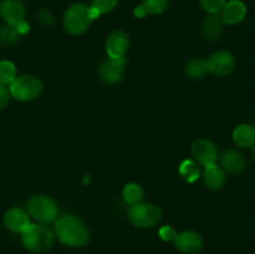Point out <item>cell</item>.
<instances>
[{
  "label": "cell",
  "mask_w": 255,
  "mask_h": 254,
  "mask_svg": "<svg viewBox=\"0 0 255 254\" xmlns=\"http://www.w3.org/2000/svg\"><path fill=\"white\" fill-rule=\"evenodd\" d=\"M129 222L139 228H152L159 223L162 218L161 209L151 203L131 204L127 212Z\"/></svg>",
  "instance_id": "5"
},
{
  "label": "cell",
  "mask_w": 255,
  "mask_h": 254,
  "mask_svg": "<svg viewBox=\"0 0 255 254\" xmlns=\"http://www.w3.org/2000/svg\"><path fill=\"white\" fill-rule=\"evenodd\" d=\"M129 47L128 35L121 30H115L106 40V52L111 59H124Z\"/></svg>",
  "instance_id": "10"
},
{
  "label": "cell",
  "mask_w": 255,
  "mask_h": 254,
  "mask_svg": "<svg viewBox=\"0 0 255 254\" xmlns=\"http://www.w3.org/2000/svg\"><path fill=\"white\" fill-rule=\"evenodd\" d=\"M199 173L201 172H199L198 164L194 161H192V159H186V161H183L179 164V174L188 183L196 182L199 178Z\"/></svg>",
  "instance_id": "21"
},
{
  "label": "cell",
  "mask_w": 255,
  "mask_h": 254,
  "mask_svg": "<svg viewBox=\"0 0 255 254\" xmlns=\"http://www.w3.org/2000/svg\"><path fill=\"white\" fill-rule=\"evenodd\" d=\"M221 163L224 171L228 173L239 174L246 169L247 158L238 149L228 148L222 153Z\"/></svg>",
  "instance_id": "13"
},
{
  "label": "cell",
  "mask_w": 255,
  "mask_h": 254,
  "mask_svg": "<svg viewBox=\"0 0 255 254\" xmlns=\"http://www.w3.org/2000/svg\"><path fill=\"white\" fill-rule=\"evenodd\" d=\"M233 139L239 147H252L255 143V127L242 124L233 131Z\"/></svg>",
  "instance_id": "19"
},
{
  "label": "cell",
  "mask_w": 255,
  "mask_h": 254,
  "mask_svg": "<svg viewBox=\"0 0 255 254\" xmlns=\"http://www.w3.org/2000/svg\"><path fill=\"white\" fill-rule=\"evenodd\" d=\"M208 69L217 76H228L236 66L234 56L228 51H217L208 59Z\"/></svg>",
  "instance_id": "8"
},
{
  "label": "cell",
  "mask_w": 255,
  "mask_h": 254,
  "mask_svg": "<svg viewBox=\"0 0 255 254\" xmlns=\"http://www.w3.org/2000/svg\"><path fill=\"white\" fill-rule=\"evenodd\" d=\"M192 154L199 164L204 167L216 163L218 158V149L216 144L206 138H199L192 144Z\"/></svg>",
  "instance_id": "7"
},
{
  "label": "cell",
  "mask_w": 255,
  "mask_h": 254,
  "mask_svg": "<svg viewBox=\"0 0 255 254\" xmlns=\"http://www.w3.org/2000/svg\"><path fill=\"white\" fill-rule=\"evenodd\" d=\"M0 16L6 25L16 26L25 17V5L21 0H2L0 2Z\"/></svg>",
  "instance_id": "9"
},
{
  "label": "cell",
  "mask_w": 255,
  "mask_h": 254,
  "mask_svg": "<svg viewBox=\"0 0 255 254\" xmlns=\"http://www.w3.org/2000/svg\"><path fill=\"white\" fill-rule=\"evenodd\" d=\"M10 97H11V95H10L9 89L4 85H0V110L7 106V104L10 102Z\"/></svg>",
  "instance_id": "28"
},
{
  "label": "cell",
  "mask_w": 255,
  "mask_h": 254,
  "mask_svg": "<svg viewBox=\"0 0 255 254\" xmlns=\"http://www.w3.org/2000/svg\"><path fill=\"white\" fill-rule=\"evenodd\" d=\"M125 57L124 59H107L102 62L100 67V75L106 84L114 85L121 81L125 72Z\"/></svg>",
  "instance_id": "12"
},
{
  "label": "cell",
  "mask_w": 255,
  "mask_h": 254,
  "mask_svg": "<svg viewBox=\"0 0 255 254\" xmlns=\"http://www.w3.org/2000/svg\"><path fill=\"white\" fill-rule=\"evenodd\" d=\"M224 22L223 17L219 14H209L208 16L204 17L203 22H202V34L204 37L208 40H218L222 36L224 31Z\"/></svg>",
  "instance_id": "16"
},
{
  "label": "cell",
  "mask_w": 255,
  "mask_h": 254,
  "mask_svg": "<svg viewBox=\"0 0 255 254\" xmlns=\"http://www.w3.org/2000/svg\"><path fill=\"white\" fill-rule=\"evenodd\" d=\"M169 0H143L141 5L134 7L133 14L137 17H144L146 15H159L167 10Z\"/></svg>",
  "instance_id": "17"
},
{
  "label": "cell",
  "mask_w": 255,
  "mask_h": 254,
  "mask_svg": "<svg viewBox=\"0 0 255 254\" xmlns=\"http://www.w3.org/2000/svg\"><path fill=\"white\" fill-rule=\"evenodd\" d=\"M92 19L90 17V6L82 4V2H75L70 5L65 10L64 17H62V25L65 31L70 35H81L91 25Z\"/></svg>",
  "instance_id": "3"
},
{
  "label": "cell",
  "mask_w": 255,
  "mask_h": 254,
  "mask_svg": "<svg viewBox=\"0 0 255 254\" xmlns=\"http://www.w3.org/2000/svg\"><path fill=\"white\" fill-rule=\"evenodd\" d=\"M209 72L208 62L201 57H193L186 64V74L191 79H202Z\"/></svg>",
  "instance_id": "20"
},
{
  "label": "cell",
  "mask_w": 255,
  "mask_h": 254,
  "mask_svg": "<svg viewBox=\"0 0 255 254\" xmlns=\"http://www.w3.org/2000/svg\"><path fill=\"white\" fill-rule=\"evenodd\" d=\"M252 153H253V158L255 161V143L253 144V146H252Z\"/></svg>",
  "instance_id": "31"
},
{
  "label": "cell",
  "mask_w": 255,
  "mask_h": 254,
  "mask_svg": "<svg viewBox=\"0 0 255 254\" xmlns=\"http://www.w3.org/2000/svg\"><path fill=\"white\" fill-rule=\"evenodd\" d=\"M176 234L177 232L169 226L162 227V228L159 229V237H161L163 241H172V239H174Z\"/></svg>",
  "instance_id": "29"
},
{
  "label": "cell",
  "mask_w": 255,
  "mask_h": 254,
  "mask_svg": "<svg viewBox=\"0 0 255 254\" xmlns=\"http://www.w3.org/2000/svg\"><path fill=\"white\" fill-rule=\"evenodd\" d=\"M4 224L15 233H22L30 226L29 213L20 207H12L4 214Z\"/></svg>",
  "instance_id": "14"
},
{
  "label": "cell",
  "mask_w": 255,
  "mask_h": 254,
  "mask_svg": "<svg viewBox=\"0 0 255 254\" xmlns=\"http://www.w3.org/2000/svg\"><path fill=\"white\" fill-rule=\"evenodd\" d=\"M174 246L179 252L186 254L198 253L203 247V238L199 233L193 231H184L177 233L174 237Z\"/></svg>",
  "instance_id": "11"
},
{
  "label": "cell",
  "mask_w": 255,
  "mask_h": 254,
  "mask_svg": "<svg viewBox=\"0 0 255 254\" xmlns=\"http://www.w3.org/2000/svg\"><path fill=\"white\" fill-rule=\"evenodd\" d=\"M37 19H39V21L41 22L44 26L51 27L54 26L55 24L54 15H52V12L50 11L49 9H46V7H42V9L39 10V12H37Z\"/></svg>",
  "instance_id": "27"
},
{
  "label": "cell",
  "mask_w": 255,
  "mask_h": 254,
  "mask_svg": "<svg viewBox=\"0 0 255 254\" xmlns=\"http://www.w3.org/2000/svg\"><path fill=\"white\" fill-rule=\"evenodd\" d=\"M143 198V191L137 183H128L125 186L124 199L129 204H136Z\"/></svg>",
  "instance_id": "23"
},
{
  "label": "cell",
  "mask_w": 255,
  "mask_h": 254,
  "mask_svg": "<svg viewBox=\"0 0 255 254\" xmlns=\"http://www.w3.org/2000/svg\"><path fill=\"white\" fill-rule=\"evenodd\" d=\"M9 91L10 95L17 101H32L41 95L42 84L32 75H21L15 77L14 81L10 84Z\"/></svg>",
  "instance_id": "4"
},
{
  "label": "cell",
  "mask_w": 255,
  "mask_h": 254,
  "mask_svg": "<svg viewBox=\"0 0 255 254\" xmlns=\"http://www.w3.org/2000/svg\"><path fill=\"white\" fill-rule=\"evenodd\" d=\"M204 183L209 189L218 191V189L223 188L224 183H226V173L216 163L206 166V169H204Z\"/></svg>",
  "instance_id": "18"
},
{
  "label": "cell",
  "mask_w": 255,
  "mask_h": 254,
  "mask_svg": "<svg viewBox=\"0 0 255 254\" xmlns=\"http://www.w3.org/2000/svg\"><path fill=\"white\" fill-rule=\"evenodd\" d=\"M55 234L62 244L67 247H84L90 239V232L84 222L76 216L66 214L57 219Z\"/></svg>",
  "instance_id": "1"
},
{
  "label": "cell",
  "mask_w": 255,
  "mask_h": 254,
  "mask_svg": "<svg viewBox=\"0 0 255 254\" xmlns=\"http://www.w3.org/2000/svg\"><path fill=\"white\" fill-rule=\"evenodd\" d=\"M221 12L227 25H237L246 17L247 5L242 0H231L226 2Z\"/></svg>",
  "instance_id": "15"
},
{
  "label": "cell",
  "mask_w": 255,
  "mask_h": 254,
  "mask_svg": "<svg viewBox=\"0 0 255 254\" xmlns=\"http://www.w3.org/2000/svg\"><path fill=\"white\" fill-rule=\"evenodd\" d=\"M21 243L31 253H45L54 244V234L40 224H30L21 233Z\"/></svg>",
  "instance_id": "2"
},
{
  "label": "cell",
  "mask_w": 255,
  "mask_h": 254,
  "mask_svg": "<svg viewBox=\"0 0 255 254\" xmlns=\"http://www.w3.org/2000/svg\"><path fill=\"white\" fill-rule=\"evenodd\" d=\"M119 4V0H92L91 7L96 10L100 15L111 12Z\"/></svg>",
  "instance_id": "25"
},
{
  "label": "cell",
  "mask_w": 255,
  "mask_h": 254,
  "mask_svg": "<svg viewBox=\"0 0 255 254\" xmlns=\"http://www.w3.org/2000/svg\"><path fill=\"white\" fill-rule=\"evenodd\" d=\"M202 9L208 14H219L223 10L227 0H198Z\"/></svg>",
  "instance_id": "26"
},
{
  "label": "cell",
  "mask_w": 255,
  "mask_h": 254,
  "mask_svg": "<svg viewBox=\"0 0 255 254\" xmlns=\"http://www.w3.org/2000/svg\"><path fill=\"white\" fill-rule=\"evenodd\" d=\"M27 213L41 223H50L57 216V206L55 201L44 194L32 196L27 201Z\"/></svg>",
  "instance_id": "6"
},
{
  "label": "cell",
  "mask_w": 255,
  "mask_h": 254,
  "mask_svg": "<svg viewBox=\"0 0 255 254\" xmlns=\"http://www.w3.org/2000/svg\"><path fill=\"white\" fill-rule=\"evenodd\" d=\"M19 37L20 34L15 26H11V25L0 26V44L12 45L19 40Z\"/></svg>",
  "instance_id": "24"
},
{
  "label": "cell",
  "mask_w": 255,
  "mask_h": 254,
  "mask_svg": "<svg viewBox=\"0 0 255 254\" xmlns=\"http://www.w3.org/2000/svg\"><path fill=\"white\" fill-rule=\"evenodd\" d=\"M16 30H17V32H19L20 35H24V34H26V32H29V30H30V26H29V24H27L26 21H21L20 22V24H17L16 26Z\"/></svg>",
  "instance_id": "30"
},
{
  "label": "cell",
  "mask_w": 255,
  "mask_h": 254,
  "mask_svg": "<svg viewBox=\"0 0 255 254\" xmlns=\"http://www.w3.org/2000/svg\"><path fill=\"white\" fill-rule=\"evenodd\" d=\"M16 77V67L9 60L0 61V85H10Z\"/></svg>",
  "instance_id": "22"
}]
</instances>
